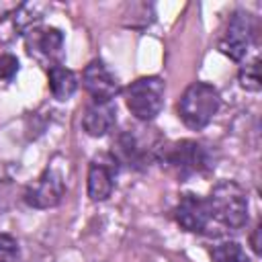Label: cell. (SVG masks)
Wrapping results in <instances>:
<instances>
[{"instance_id":"e0dca14e","label":"cell","mask_w":262,"mask_h":262,"mask_svg":"<svg viewBox=\"0 0 262 262\" xmlns=\"http://www.w3.org/2000/svg\"><path fill=\"white\" fill-rule=\"evenodd\" d=\"M18 72V59L10 53L0 55V82H10Z\"/></svg>"},{"instance_id":"5bb4252c","label":"cell","mask_w":262,"mask_h":262,"mask_svg":"<svg viewBox=\"0 0 262 262\" xmlns=\"http://www.w3.org/2000/svg\"><path fill=\"white\" fill-rule=\"evenodd\" d=\"M213 262H250L244 248L237 242H221L211 250Z\"/></svg>"},{"instance_id":"8992f818","label":"cell","mask_w":262,"mask_h":262,"mask_svg":"<svg viewBox=\"0 0 262 262\" xmlns=\"http://www.w3.org/2000/svg\"><path fill=\"white\" fill-rule=\"evenodd\" d=\"M27 51L39 63L53 68L61 63L63 57V35L55 27L31 29L27 33Z\"/></svg>"},{"instance_id":"3957f363","label":"cell","mask_w":262,"mask_h":262,"mask_svg":"<svg viewBox=\"0 0 262 262\" xmlns=\"http://www.w3.org/2000/svg\"><path fill=\"white\" fill-rule=\"evenodd\" d=\"M219 104H221V98L215 86L207 82H194L182 92L176 108L182 123L188 129L199 131L211 123V119L219 111Z\"/></svg>"},{"instance_id":"ba28073f","label":"cell","mask_w":262,"mask_h":262,"mask_svg":"<svg viewBox=\"0 0 262 262\" xmlns=\"http://www.w3.org/2000/svg\"><path fill=\"white\" fill-rule=\"evenodd\" d=\"M174 219L176 223L192 233H207L209 235V227H211V219H209V207H207V199L194 194V192H184L174 209Z\"/></svg>"},{"instance_id":"7a4b0ae2","label":"cell","mask_w":262,"mask_h":262,"mask_svg":"<svg viewBox=\"0 0 262 262\" xmlns=\"http://www.w3.org/2000/svg\"><path fill=\"white\" fill-rule=\"evenodd\" d=\"M156 158L160 166L176 176L178 180H186L190 176L203 174L211 168V154L209 149L192 139H180L172 143H164L158 147Z\"/></svg>"},{"instance_id":"5b68a950","label":"cell","mask_w":262,"mask_h":262,"mask_svg":"<svg viewBox=\"0 0 262 262\" xmlns=\"http://www.w3.org/2000/svg\"><path fill=\"white\" fill-rule=\"evenodd\" d=\"M254 35H256V27H254L252 14H248L244 10H235L229 16L227 27H225V31H223V35L219 39V49L229 59L239 61L250 51Z\"/></svg>"},{"instance_id":"9a60e30c","label":"cell","mask_w":262,"mask_h":262,"mask_svg":"<svg viewBox=\"0 0 262 262\" xmlns=\"http://www.w3.org/2000/svg\"><path fill=\"white\" fill-rule=\"evenodd\" d=\"M239 84L242 88L250 90V92H258L262 82H260V59L254 57L250 63H244L239 68Z\"/></svg>"},{"instance_id":"277c9868","label":"cell","mask_w":262,"mask_h":262,"mask_svg":"<svg viewBox=\"0 0 262 262\" xmlns=\"http://www.w3.org/2000/svg\"><path fill=\"white\" fill-rule=\"evenodd\" d=\"M166 84L158 76H143L131 82L125 90V104L139 121H151L164 106Z\"/></svg>"},{"instance_id":"2e32d148","label":"cell","mask_w":262,"mask_h":262,"mask_svg":"<svg viewBox=\"0 0 262 262\" xmlns=\"http://www.w3.org/2000/svg\"><path fill=\"white\" fill-rule=\"evenodd\" d=\"M18 258V244L12 235L0 233V262H16Z\"/></svg>"},{"instance_id":"8fae6325","label":"cell","mask_w":262,"mask_h":262,"mask_svg":"<svg viewBox=\"0 0 262 262\" xmlns=\"http://www.w3.org/2000/svg\"><path fill=\"white\" fill-rule=\"evenodd\" d=\"M115 119H117V106L113 104V100H108V102L94 100L84 111L82 127L90 137H102L113 129Z\"/></svg>"},{"instance_id":"6da1fadb","label":"cell","mask_w":262,"mask_h":262,"mask_svg":"<svg viewBox=\"0 0 262 262\" xmlns=\"http://www.w3.org/2000/svg\"><path fill=\"white\" fill-rule=\"evenodd\" d=\"M209 207V235L227 231H239L248 221V196L246 190L233 180H221L211 188L207 199Z\"/></svg>"},{"instance_id":"52a82bcc","label":"cell","mask_w":262,"mask_h":262,"mask_svg":"<svg viewBox=\"0 0 262 262\" xmlns=\"http://www.w3.org/2000/svg\"><path fill=\"white\" fill-rule=\"evenodd\" d=\"M66 192V180L63 174L55 168H47L37 180L35 184H31L25 192V201L29 207L35 209H49L55 207L61 196Z\"/></svg>"},{"instance_id":"4fadbf2b","label":"cell","mask_w":262,"mask_h":262,"mask_svg":"<svg viewBox=\"0 0 262 262\" xmlns=\"http://www.w3.org/2000/svg\"><path fill=\"white\" fill-rule=\"evenodd\" d=\"M47 78H49V90L53 94V98L57 100H68L72 98V94L78 88V78L76 74L66 68V66H53L47 70Z\"/></svg>"},{"instance_id":"ac0fdd59","label":"cell","mask_w":262,"mask_h":262,"mask_svg":"<svg viewBox=\"0 0 262 262\" xmlns=\"http://www.w3.org/2000/svg\"><path fill=\"white\" fill-rule=\"evenodd\" d=\"M258 235H260V225H256V229H254V233H252V237H250V244H252L254 254H260V242H258Z\"/></svg>"},{"instance_id":"7c38bea8","label":"cell","mask_w":262,"mask_h":262,"mask_svg":"<svg viewBox=\"0 0 262 262\" xmlns=\"http://www.w3.org/2000/svg\"><path fill=\"white\" fill-rule=\"evenodd\" d=\"M115 160L117 162L121 160V162H125L129 166H141V164H145V160H149V151H147L145 143L139 139V135L135 131H127L117 141V156H115Z\"/></svg>"},{"instance_id":"30bf717a","label":"cell","mask_w":262,"mask_h":262,"mask_svg":"<svg viewBox=\"0 0 262 262\" xmlns=\"http://www.w3.org/2000/svg\"><path fill=\"white\" fill-rule=\"evenodd\" d=\"M117 160L113 154H100L88 168V196L92 201H104L111 196L117 176Z\"/></svg>"},{"instance_id":"9c48e42d","label":"cell","mask_w":262,"mask_h":262,"mask_svg":"<svg viewBox=\"0 0 262 262\" xmlns=\"http://www.w3.org/2000/svg\"><path fill=\"white\" fill-rule=\"evenodd\" d=\"M82 84L86 88V92L98 100V102H108L113 100L121 86H119V80L113 76V72L104 66L102 59H92L86 68H84V74H82Z\"/></svg>"}]
</instances>
